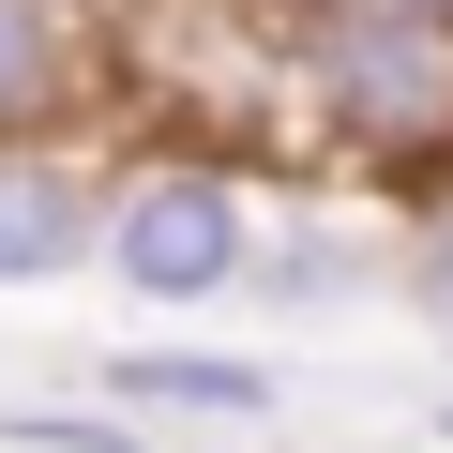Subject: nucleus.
Here are the masks:
<instances>
[{
	"instance_id": "obj_4",
	"label": "nucleus",
	"mask_w": 453,
	"mask_h": 453,
	"mask_svg": "<svg viewBox=\"0 0 453 453\" xmlns=\"http://www.w3.org/2000/svg\"><path fill=\"white\" fill-rule=\"evenodd\" d=\"M31 76H46V16L0 0V106H31Z\"/></svg>"
},
{
	"instance_id": "obj_3",
	"label": "nucleus",
	"mask_w": 453,
	"mask_h": 453,
	"mask_svg": "<svg viewBox=\"0 0 453 453\" xmlns=\"http://www.w3.org/2000/svg\"><path fill=\"white\" fill-rule=\"evenodd\" d=\"M121 393H166V408H273L257 363H121Z\"/></svg>"
},
{
	"instance_id": "obj_2",
	"label": "nucleus",
	"mask_w": 453,
	"mask_h": 453,
	"mask_svg": "<svg viewBox=\"0 0 453 453\" xmlns=\"http://www.w3.org/2000/svg\"><path fill=\"white\" fill-rule=\"evenodd\" d=\"M76 242H91L76 181H61V166H0V273H61Z\"/></svg>"
},
{
	"instance_id": "obj_1",
	"label": "nucleus",
	"mask_w": 453,
	"mask_h": 453,
	"mask_svg": "<svg viewBox=\"0 0 453 453\" xmlns=\"http://www.w3.org/2000/svg\"><path fill=\"white\" fill-rule=\"evenodd\" d=\"M106 257H121L136 288H166V303L226 288V273H242V226H226V181H196V166L136 181V196H121V226H106Z\"/></svg>"
}]
</instances>
